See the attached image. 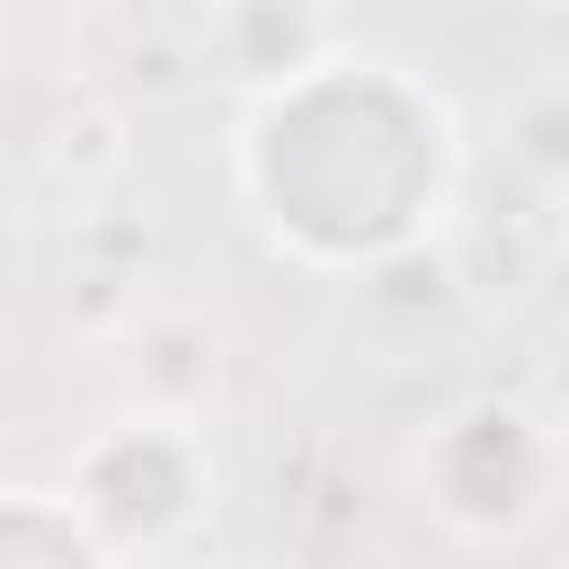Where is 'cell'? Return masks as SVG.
Instances as JSON below:
<instances>
[{
    "label": "cell",
    "instance_id": "6da1fadb",
    "mask_svg": "<svg viewBox=\"0 0 569 569\" xmlns=\"http://www.w3.org/2000/svg\"><path fill=\"white\" fill-rule=\"evenodd\" d=\"M71 498L89 507V525L107 533V551H169L196 533V516L213 507V445L196 418L178 409H133L107 418L98 436H80L71 453Z\"/></svg>",
    "mask_w": 569,
    "mask_h": 569
},
{
    "label": "cell",
    "instance_id": "7a4b0ae2",
    "mask_svg": "<svg viewBox=\"0 0 569 569\" xmlns=\"http://www.w3.org/2000/svg\"><path fill=\"white\" fill-rule=\"evenodd\" d=\"M418 489L453 542H516L551 507V436L516 400H462L427 436Z\"/></svg>",
    "mask_w": 569,
    "mask_h": 569
},
{
    "label": "cell",
    "instance_id": "3957f363",
    "mask_svg": "<svg viewBox=\"0 0 569 569\" xmlns=\"http://www.w3.org/2000/svg\"><path fill=\"white\" fill-rule=\"evenodd\" d=\"M204 53L231 89H293L338 53V18L320 0H213L204 18Z\"/></svg>",
    "mask_w": 569,
    "mask_h": 569
},
{
    "label": "cell",
    "instance_id": "277c9868",
    "mask_svg": "<svg viewBox=\"0 0 569 569\" xmlns=\"http://www.w3.org/2000/svg\"><path fill=\"white\" fill-rule=\"evenodd\" d=\"M107 533L62 489H0V569H107Z\"/></svg>",
    "mask_w": 569,
    "mask_h": 569
},
{
    "label": "cell",
    "instance_id": "5b68a950",
    "mask_svg": "<svg viewBox=\"0 0 569 569\" xmlns=\"http://www.w3.org/2000/svg\"><path fill=\"white\" fill-rule=\"evenodd\" d=\"M133 382H142V409L196 418L204 391H213V338H204L187 311H151V320L133 329Z\"/></svg>",
    "mask_w": 569,
    "mask_h": 569
},
{
    "label": "cell",
    "instance_id": "8992f818",
    "mask_svg": "<svg viewBox=\"0 0 569 569\" xmlns=\"http://www.w3.org/2000/svg\"><path fill=\"white\" fill-rule=\"evenodd\" d=\"M44 160H53L62 187H107V178H124V160H133V124H124V107H107V98H71V107L53 116Z\"/></svg>",
    "mask_w": 569,
    "mask_h": 569
},
{
    "label": "cell",
    "instance_id": "52a82bcc",
    "mask_svg": "<svg viewBox=\"0 0 569 569\" xmlns=\"http://www.w3.org/2000/svg\"><path fill=\"white\" fill-rule=\"evenodd\" d=\"M507 160L551 196V187H569V80H542V89H525L516 107H507Z\"/></svg>",
    "mask_w": 569,
    "mask_h": 569
},
{
    "label": "cell",
    "instance_id": "ba28073f",
    "mask_svg": "<svg viewBox=\"0 0 569 569\" xmlns=\"http://www.w3.org/2000/svg\"><path fill=\"white\" fill-rule=\"evenodd\" d=\"M551 249L569 258V187H551Z\"/></svg>",
    "mask_w": 569,
    "mask_h": 569
},
{
    "label": "cell",
    "instance_id": "9c48e42d",
    "mask_svg": "<svg viewBox=\"0 0 569 569\" xmlns=\"http://www.w3.org/2000/svg\"><path fill=\"white\" fill-rule=\"evenodd\" d=\"M525 9H569V0H525Z\"/></svg>",
    "mask_w": 569,
    "mask_h": 569
}]
</instances>
